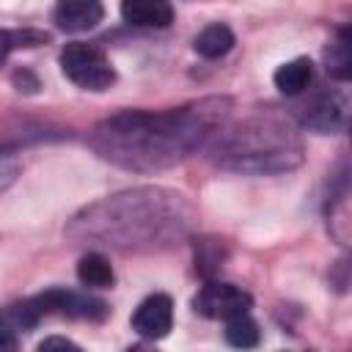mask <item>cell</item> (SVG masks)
<instances>
[{"mask_svg":"<svg viewBox=\"0 0 352 352\" xmlns=\"http://www.w3.org/2000/svg\"><path fill=\"white\" fill-rule=\"evenodd\" d=\"M192 206L182 192L165 187H135L107 195L69 223V236L116 250H154L190 231Z\"/></svg>","mask_w":352,"mask_h":352,"instance_id":"2","label":"cell"},{"mask_svg":"<svg viewBox=\"0 0 352 352\" xmlns=\"http://www.w3.org/2000/svg\"><path fill=\"white\" fill-rule=\"evenodd\" d=\"M77 278L82 286L88 289H110L116 283V272L113 264L102 256V253H85L77 261Z\"/></svg>","mask_w":352,"mask_h":352,"instance_id":"12","label":"cell"},{"mask_svg":"<svg viewBox=\"0 0 352 352\" xmlns=\"http://www.w3.org/2000/svg\"><path fill=\"white\" fill-rule=\"evenodd\" d=\"M55 314V316H69V319H88V322H102L110 308L104 300L82 294V292H72V289H47L19 305L11 308V319L19 327H33L41 316Z\"/></svg>","mask_w":352,"mask_h":352,"instance_id":"4","label":"cell"},{"mask_svg":"<svg viewBox=\"0 0 352 352\" xmlns=\"http://www.w3.org/2000/svg\"><path fill=\"white\" fill-rule=\"evenodd\" d=\"M250 294L234 283H206L201 286V292L192 297V308L206 316V319H234V316H242V314H250Z\"/></svg>","mask_w":352,"mask_h":352,"instance_id":"6","label":"cell"},{"mask_svg":"<svg viewBox=\"0 0 352 352\" xmlns=\"http://www.w3.org/2000/svg\"><path fill=\"white\" fill-rule=\"evenodd\" d=\"M192 47H195V52H198L201 58H220V55H226V52L234 47V33H231L228 25L214 22V25H206V28L195 36Z\"/></svg>","mask_w":352,"mask_h":352,"instance_id":"13","label":"cell"},{"mask_svg":"<svg viewBox=\"0 0 352 352\" xmlns=\"http://www.w3.org/2000/svg\"><path fill=\"white\" fill-rule=\"evenodd\" d=\"M226 99H201L173 110H124L99 121L91 148L126 170H165L198 151L223 124Z\"/></svg>","mask_w":352,"mask_h":352,"instance_id":"1","label":"cell"},{"mask_svg":"<svg viewBox=\"0 0 352 352\" xmlns=\"http://www.w3.org/2000/svg\"><path fill=\"white\" fill-rule=\"evenodd\" d=\"M275 80V88L286 96H300L311 82H314V63L308 58H294V60H286L275 69L272 74Z\"/></svg>","mask_w":352,"mask_h":352,"instance_id":"11","label":"cell"},{"mask_svg":"<svg viewBox=\"0 0 352 352\" xmlns=\"http://www.w3.org/2000/svg\"><path fill=\"white\" fill-rule=\"evenodd\" d=\"M173 327V300L162 292L148 294L132 314V330L148 341L165 338Z\"/></svg>","mask_w":352,"mask_h":352,"instance_id":"8","label":"cell"},{"mask_svg":"<svg viewBox=\"0 0 352 352\" xmlns=\"http://www.w3.org/2000/svg\"><path fill=\"white\" fill-rule=\"evenodd\" d=\"M0 322H3V319H0Z\"/></svg>","mask_w":352,"mask_h":352,"instance_id":"20","label":"cell"},{"mask_svg":"<svg viewBox=\"0 0 352 352\" xmlns=\"http://www.w3.org/2000/svg\"><path fill=\"white\" fill-rule=\"evenodd\" d=\"M36 352H82V346H77L72 338H66V336H50V338H44L41 344H38V349Z\"/></svg>","mask_w":352,"mask_h":352,"instance_id":"16","label":"cell"},{"mask_svg":"<svg viewBox=\"0 0 352 352\" xmlns=\"http://www.w3.org/2000/svg\"><path fill=\"white\" fill-rule=\"evenodd\" d=\"M60 72L82 91H107L116 82V69L110 66L107 55L88 41H69L60 55Z\"/></svg>","mask_w":352,"mask_h":352,"instance_id":"5","label":"cell"},{"mask_svg":"<svg viewBox=\"0 0 352 352\" xmlns=\"http://www.w3.org/2000/svg\"><path fill=\"white\" fill-rule=\"evenodd\" d=\"M217 135L214 157L220 168L239 173H283L302 162V143L289 118L275 113L248 118Z\"/></svg>","mask_w":352,"mask_h":352,"instance_id":"3","label":"cell"},{"mask_svg":"<svg viewBox=\"0 0 352 352\" xmlns=\"http://www.w3.org/2000/svg\"><path fill=\"white\" fill-rule=\"evenodd\" d=\"M11 50H14V33L11 30H0V66L6 63Z\"/></svg>","mask_w":352,"mask_h":352,"instance_id":"18","label":"cell"},{"mask_svg":"<svg viewBox=\"0 0 352 352\" xmlns=\"http://www.w3.org/2000/svg\"><path fill=\"white\" fill-rule=\"evenodd\" d=\"M126 352H157L154 346H146V344H132Z\"/></svg>","mask_w":352,"mask_h":352,"instance_id":"19","label":"cell"},{"mask_svg":"<svg viewBox=\"0 0 352 352\" xmlns=\"http://www.w3.org/2000/svg\"><path fill=\"white\" fill-rule=\"evenodd\" d=\"M104 8L96 0H63L52 11V22L66 33H82L102 22Z\"/></svg>","mask_w":352,"mask_h":352,"instance_id":"9","label":"cell"},{"mask_svg":"<svg viewBox=\"0 0 352 352\" xmlns=\"http://www.w3.org/2000/svg\"><path fill=\"white\" fill-rule=\"evenodd\" d=\"M226 341L234 346V349H253L258 346L261 341V330L258 324L250 319V314H242V316H234L226 322Z\"/></svg>","mask_w":352,"mask_h":352,"instance_id":"14","label":"cell"},{"mask_svg":"<svg viewBox=\"0 0 352 352\" xmlns=\"http://www.w3.org/2000/svg\"><path fill=\"white\" fill-rule=\"evenodd\" d=\"M0 352H19V344H16V336L11 327H6L0 322Z\"/></svg>","mask_w":352,"mask_h":352,"instance_id":"17","label":"cell"},{"mask_svg":"<svg viewBox=\"0 0 352 352\" xmlns=\"http://www.w3.org/2000/svg\"><path fill=\"white\" fill-rule=\"evenodd\" d=\"M324 60H327V74H333L336 80H349L352 55H349V30L346 28L338 33V41L330 44V50L324 52Z\"/></svg>","mask_w":352,"mask_h":352,"instance_id":"15","label":"cell"},{"mask_svg":"<svg viewBox=\"0 0 352 352\" xmlns=\"http://www.w3.org/2000/svg\"><path fill=\"white\" fill-rule=\"evenodd\" d=\"M294 116L300 118L302 126H308L314 132H322V135L338 132L346 124V99H344V94H336V91H319L305 104H300V110H294Z\"/></svg>","mask_w":352,"mask_h":352,"instance_id":"7","label":"cell"},{"mask_svg":"<svg viewBox=\"0 0 352 352\" xmlns=\"http://www.w3.org/2000/svg\"><path fill=\"white\" fill-rule=\"evenodd\" d=\"M121 16L135 28H168L173 22V6L165 0H124Z\"/></svg>","mask_w":352,"mask_h":352,"instance_id":"10","label":"cell"}]
</instances>
